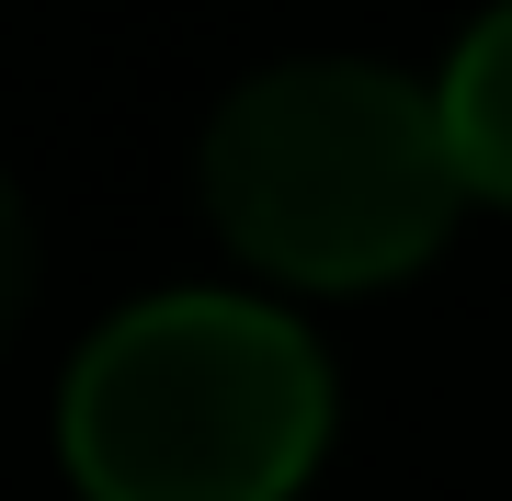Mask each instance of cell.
<instances>
[{
	"label": "cell",
	"mask_w": 512,
	"mask_h": 501,
	"mask_svg": "<svg viewBox=\"0 0 512 501\" xmlns=\"http://www.w3.org/2000/svg\"><path fill=\"white\" fill-rule=\"evenodd\" d=\"M92 501H285L330 445V353L251 297H137L69 365L57 399Z\"/></svg>",
	"instance_id": "obj_1"
},
{
	"label": "cell",
	"mask_w": 512,
	"mask_h": 501,
	"mask_svg": "<svg viewBox=\"0 0 512 501\" xmlns=\"http://www.w3.org/2000/svg\"><path fill=\"white\" fill-rule=\"evenodd\" d=\"M205 205L285 285H387L456 228L444 103L376 57H285L205 126Z\"/></svg>",
	"instance_id": "obj_2"
},
{
	"label": "cell",
	"mask_w": 512,
	"mask_h": 501,
	"mask_svg": "<svg viewBox=\"0 0 512 501\" xmlns=\"http://www.w3.org/2000/svg\"><path fill=\"white\" fill-rule=\"evenodd\" d=\"M433 103H444V149H456L467 194H512V0L467 23Z\"/></svg>",
	"instance_id": "obj_3"
},
{
	"label": "cell",
	"mask_w": 512,
	"mask_h": 501,
	"mask_svg": "<svg viewBox=\"0 0 512 501\" xmlns=\"http://www.w3.org/2000/svg\"><path fill=\"white\" fill-rule=\"evenodd\" d=\"M23 297H35V217H23L12 171H0V331L23 319Z\"/></svg>",
	"instance_id": "obj_4"
}]
</instances>
